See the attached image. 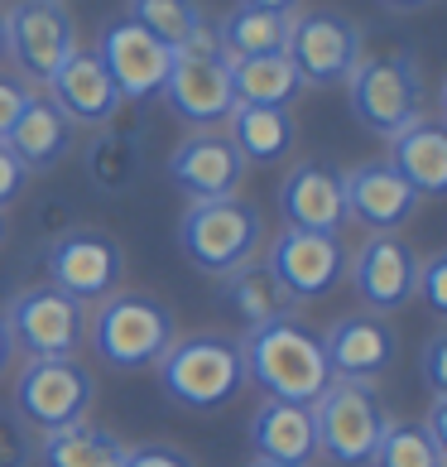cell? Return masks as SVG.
<instances>
[{
  "label": "cell",
  "instance_id": "obj_2",
  "mask_svg": "<svg viewBox=\"0 0 447 467\" xmlns=\"http://www.w3.org/2000/svg\"><path fill=\"white\" fill-rule=\"evenodd\" d=\"M159 390L178 410L212 414L221 405H231L246 390V361H240V337L227 333H193L174 337L168 352L154 361Z\"/></svg>",
  "mask_w": 447,
  "mask_h": 467
},
{
  "label": "cell",
  "instance_id": "obj_44",
  "mask_svg": "<svg viewBox=\"0 0 447 467\" xmlns=\"http://www.w3.org/2000/svg\"><path fill=\"white\" fill-rule=\"evenodd\" d=\"M0 241H5V213H0Z\"/></svg>",
  "mask_w": 447,
  "mask_h": 467
},
{
  "label": "cell",
  "instance_id": "obj_17",
  "mask_svg": "<svg viewBox=\"0 0 447 467\" xmlns=\"http://www.w3.org/2000/svg\"><path fill=\"white\" fill-rule=\"evenodd\" d=\"M341 198H347V217L361 222L371 236H394L423 202L385 160H366L347 169L341 174Z\"/></svg>",
  "mask_w": 447,
  "mask_h": 467
},
{
  "label": "cell",
  "instance_id": "obj_11",
  "mask_svg": "<svg viewBox=\"0 0 447 467\" xmlns=\"http://www.w3.org/2000/svg\"><path fill=\"white\" fill-rule=\"evenodd\" d=\"M44 270H48V285L54 289L92 304V299H107V294L120 289L126 251L101 227H63L44 251Z\"/></svg>",
  "mask_w": 447,
  "mask_h": 467
},
{
  "label": "cell",
  "instance_id": "obj_29",
  "mask_svg": "<svg viewBox=\"0 0 447 467\" xmlns=\"http://www.w3.org/2000/svg\"><path fill=\"white\" fill-rule=\"evenodd\" d=\"M221 299H227V308L246 323V327H260L269 318H284L294 314V304H289V294L279 289V280L269 275V265L255 255V261L236 265L231 275H221Z\"/></svg>",
  "mask_w": 447,
  "mask_h": 467
},
{
  "label": "cell",
  "instance_id": "obj_38",
  "mask_svg": "<svg viewBox=\"0 0 447 467\" xmlns=\"http://www.w3.org/2000/svg\"><path fill=\"white\" fill-rule=\"evenodd\" d=\"M419 429L428 434V443H433V448H442V453H447V395H442V400H433V405H428V420H423Z\"/></svg>",
  "mask_w": 447,
  "mask_h": 467
},
{
  "label": "cell",
  "instance_id": "obj_19",
  "mask_svg": "<svg viewBox=\"0 0 447 467\" xmlns=\"http://www.w3.org/2000/svg\"><path fill=\"white\" fill-rule=\"evenodd\" d=\"M279 217L299 232H337L347 227V198H341V169L328 160H299L279 183Z\"/></svg>",
  "mask_w": 447,
  "mask_h": 467
},
{
  "label": "cell",
  "instance_id": "obj_13",
  "mask_svg": "<svg viewBox=\"0 0 447 467\" xmlns=\"http://www.w3.org/2000/svg\"><path fill=\"white\" fill-rule=\"evenodd\" d=\"M159 97L193 130H217L236 111L231 73L217 48H183V54H174V67H168V82Z\"/></svg>",
  "mask_w": 447,
  "mask_h": 467
},
{
  "label": "cell",
  "instance_id": "obj_32",
  "mask_svg": "<svg viewBox=\"0 0 447 467\" xmlns=\"http://www.w3.org/2000/svg\"><path fill=\"white\" fill-rule=\"evenodd\" d=\"M0 467H34V434L15 410L0 405Z\"/></svg>",
  "mask_w": 447,
  "mask_h": 467
},
{
  "label": "cell",
  "instance_id": "obj_30",
  "mask_svg": "<svg viewBox=\"0 0 447 467\" xmlns=\"http://www.w3.org/2000/svg\"><path fill=\"white\" fill-rule=\"evenodd\" d=\"M145 169V145L140 130L130 126H101V135L87 145V179L101 193H126Z\"/></svg>",
  "mask_w": 447,
  "mask_h": 467
},
{
  "label": "cell",
  "instance_id": "obj_23",
  "mask_svg": "<svg viewBox=\"0 0 447 467\" xmlns=\"http://www.w3.org/2000/svg\"><path fill=\"white\" fill-rule=\"evenodd\" d=\"M250 448L255 458H274V462H303L318 453V434H313V410L308 405H284V400H260L250 414Z\"/></svg>",
  "mask_w": 447,
  "mask_h": 467
},
{
  "label": "cell",
  "instance_id": "obj_31",
  "mask_svg": "<svg viewBox=\"0 0 447 467\" xmlns=\"http://www.w3.org/2000/svg\"><path fill=\"white\" fill-rule=\"evenodd\" d=\"M371 467H447V453L428 443V434L419 424H385L381 443H375Z\"/></svg>",
  "mask_w": 447,
  "mask_h": 467
},
{
  "label": "cell",
  "instance_id": "obj_10",
  "mask_svg": "<svg viewBox=\"0 0 447 467\" xmlns=\"http://www.w3.org/2000/svg\"><path fill=\"white\" fill-rule=\"evenodd\" d=\"M347 261H351V251L337 232L284 227L265 251V265H269L274 280H279V289L289 294V304L328 299V294L347 280Z\"/></svg>",
  "mask_w": 447,
  "mask_h": 467
},
{
  "label": "cell",
  "instance_id": "obj_22",
  "mask_svg": "<svg viewBox=\"0 0 447 467\" xmlns=\"http://www.w3.org/2000/svg\"><path fill=\"white\" fill-rule=\"evenodd\" d=\"M10 154L25 164V174H44V169H54L67 160V150H73V120H67L54 101L34 92V101L20 111V120L10 126L5 135Z\"/></svg>",
  "mask_w": 447,
  "mask_h": 467
},
{
  "label": "cell",
  "instance_id": "obj_8",
  "mask_svg": "<svg viewBox=\"0 0 447 467\" xmlns=\"http://www.w3.org/2000/svg\"><path fill=\"white\" fill-rule=\"evenodd\" d=\"M97 376L77 357H34L15 376V414L29 429H67L92 414Z\"/></svg>",
  "mask_w": 447,
  "mask_h": 467
},
{
  "label": "cell",
  "instance_id": "obj_42",
  "mask_svg": "<svg viewBox=\"0 0 447 467\" xmlns=\"http://www.w3.org/2000/svg\"><path fill=\"white\" fill-rule=\"evenodd\" d=\"M250 467H303V462H274V458H250Z\"/></svg>",
  "mask_w": 447,
  "mask_h": 467
},
{
  "label": "cell",
  "instance_id": "obj_15",
  "mask_svg": "<svg viewBox=\"0 0 447 467\" xmlns=\"http://www.w3.org/2000/svg\"><path fill=\"white\" fill-rule=\"evenodd\" d=\"M347 275H351V289L356 299L366 304V314H400L409 299H419V255L409 241L400 236H366L361 251L347 261Z\"/></svg>",
  "mask_w": 447,
  "mask_h": 467
},
{
  "label": "cell",
  "instance_id": "obj_18",
  "mask_svg": "<svg viewBox=\"0 0 447 467\" xmlns=\"http://www.w3.org/2000/svg\"><path fill=\"white\" fill-rule=\"evenodd\" d=\"M168 179L178 193H188L193 202L208 198H231L246 183V160L236 154V145L221 130H193L188 140L174 145L168 154Z\"/></svg>",
  "mask_w": 447,
  "mask_h": 467
},
{
  "label": "cell",
  "instance_id": "obj_6",
  "mask_svg": "<svg viewBox=\"0 0 447 467\" xmlns=\"http://www.w3.org/2000/svg\"><path fill=\"white\" fill-rule=\"evenodd\" d=\"M313 434H318V453L332 467H371L375 443H381L390 414L381 405V395L361 380H337L318 395L313 405Z\"/></svg>",
  "mask_w": 447,
  "mask_h": 467
},
{
  "label": "cell",
  "instance_id": "obj_26",
  "mask_svg": "<svg viewBox=\"0 0 447 467\" xmlns=\"http://www.w3.org/2000/svg\"><path fill=\"white\" fill-rule=\"evenodd\" d=\"M227 73H231L236 107H294L299 92H303V78L294 73V63L284 54L227 58Z\"/></svg>",
  "mask_w": 447,
  "mask_h": 467
},
{
  "label": "cell",
  "instance_id": "obj_41",
  "mask_svg": "<svg viewBox=\"0 0 447 467\" xmlns=\"http://www.w3.org/2000/svg\"><path fill=\"white\" fill-rule=\"evenodd\" d=\"M385 10H400V15H409V10H423V5H433V0H381Z\"/></svg>",
  "mask_w": 447,
  "mask_h": 467
},
{
  "label": "cell",
  "instance_id": "obj_37",
  "mask_svg": "<svg viewBox=\"0 0 447 467\" xmlns=\"http://www.w3.org/2000/svg\"><path fill=\"white\" fill-rule=\"evenodd\" d=\"M25 183H29L25 164L10 154V145H5V140H0V213H5V207L25 193Z\"/></svg>",
  "mask_w": 447,
  "mask_h": 467
},
{
  "label": "cell",
  "instance_id": "obj_5",
  "mask_svg": "<svg viewBox=\"0 0 447 467\" xmlns=\"http://www.w3.org/2000/svg\"><path fill=\"white\" fill-rule=\"evenodd\" d=\"M347 101L351 116L375 135H400L404 126H414L423 116V67L414 54H371L351 67L347 78Z\"/></svg>",
  "mask_w": 447,
  "mask_h": 467
},
{
  "label": "cell",
  "instance_id": "obj_7",
  "mask_svg": "<svg viewBox=\"0 0 447 467\" xmlns=\"http://www.w3.org/2000/svg\"><path fill=\"white\" fill-rule=\"evenodd\" d=\"M0 323H5L15 352H25L29 361L34 357H77V348L87 342V304L54 289L48 280L15 289Z\"/></svg>",
  "mask_w": 447,
  "mask_h": 467
},
{
  "label": "cell",
  "instance_id": "obj_34",
  "mask_svg": "<svg viewBox=\"0 0 447 467\" xmlns=\"http://www.w3.org/2000/svg\"><path fill=\"white\" fill-rule=\"evenodd\" d=\"M120 467H198L193 453H183L174 443H135L126 448V462Z\"/></svg>",
  "mask_w": 447,
  "mask_h": 467
},
{
  "label": "cell",
  "instance_id": "obj_28",
  "mask_svg": "<svg viewBox=\"0 0 447 467\" xmlns=\"http://www.w3.org/2000/svg\"><path fill=\"white\" fill-rule=\"evenodd\" d=\"M289 20H294V15H269V10L231 5V10L212 25V34H217V54H221V58H265V54H284V44H289Z\"/></svg>",
  "mask_w": 447,
  "mask_h": 467
},
{
  "label": "cell",
  "instance_id": "obj_20",
  "mask_svg": "<svg viewBox=\"0 0 447 467\" xmlns=\"http://www.w3.org/2000/svg\"><path fill=\"white\" fill-rule=\"evenodd\" d=\"M48 88V101L73 120V126H116V116H120V92H116V82L111 73L101 67V58L92 54V48H77L73 58H67L54 78L44 82Z\"/></svg>",
  "mask_w": 447,
  "mask_h": 467
},
{
  "label": "cell",
  "instance_id": "obj_45",
  "mask_svg": "<svg viewBox=\"0 0 447 467\" xmlns=\"http://www.w3.org/2000/svg\"><path fill=\"white\" fill-rule=\"evenodd\" d=\"M58 5H63V0H58Z\"/></svg>",
  "mask_w": 447,
  "mask_h": 467
},
{
  "label": "cell",
  "instance_id": "obj_25",
  "mask_svg": "<svg viewBox=\"0 0 447 467\" xmlns=\"http://www.w3.org/2000/svg\"><path fill=\"white\" fill-rule=\"evenodd\" d=\"M227 140L250 164H279L294 150V116L289 107H236L227 116Z\"/></svg>",
  "mask_w": 447,
  "mask_h": 467
},
{
  "label": "cell",
  "instance_id": "obj_21",
  "mask_svg": "<svg viewBox=\"0 0 447 467\" xmlns=\"http://www.w3.org/2000/svg\"><path fill=\"white\" fill-rule=\"evenodd\" d=\"M385 164L414 188L419 198H442L447 193V130H442V120L419 116L414 126L390 135V160Z\"/></svg>",
  "mask_w": 447,
  "mask_h": 467
},
{
  "label": "cell",
  "instance_id": "obj_33",
  "mask_svg": "<svg viewBox=\"0 0 447 467\" xmlns=\"http://www.w3.org/2000/svg\"><path fill=\"white\" fill-rule=\"evenodd\" d=\"M34 101V88L20 73H0V140L10 135V126L20 120V111Z\"/></svg>",
  "mask_w": 447,
  "mask_h": 467
},
{
  "label": "cell",
  "instance_id": "obj_1",
  "mask_svg": "<svg viewBox=\"0 0 447 467\" xmlns=\"http://www.w3.org/2000/svg\"><path fill=\"white\" fill-rule=\"evenodd\" d=\"M240 361H246V386H260L265 400L284 405H313L332 386V367L322 352V333L294 314L269 318L260 327H246L240 337Z\"/></svg>",
  "mask_w": 447,
  "mask_h": 467
},
{
  "label": "cell",
  "instance_id": "obj_14",
  "mask_svg": "<svg viewBox=\"0 0 447 467\" xmlns=\"http://www.w3.org/2000/svg\"><path fill=\"white\" fill-rule=\"evenodd\" d=\"M92 54L111 73L120 101H154L168 82V67H174V48L159 44L149 29H140L130 15H120L101 29V44Z\"/></svg>",
  "mask_w": 447,
  "mask_h": 467
},
{
  "label": "cell",
  "instance_id": "obj_35",
  "mask_svg": "<svg viewBox=\"0 0 447 467\" xmlns=\"http://www.w3.org/2000/svg\"><path fill=\"white\" fill-rule=\"evenodd\" d=\"M423 304L433 308V314H447V255H428V261H419V289Z\"/></svg>",
  "mask_w": 447,
  "mask_h": 467
},
{
  "label": "cell",
  "instance_id": "obj_4",
  "mask_svg": "<svg viewBox=\"0 0 447 467\" xmlns=\"http://www.w3.org/2000/svg\"><path fill=\"white\" fill-rule=\"evenodd\" d=\"M178 246L188 255V265L198 275H231L236 265H246L265 246V217L260 207L246 202L240 193L231 198H208V202H188L178 217Z\"/></svg>",
  "mask_w": 447,
  "mask_h": 467
},
{
  "label": "cell",
  "instance_id": "obj_12",
  "mask_svg": "<svg viewBox=\"0 0 447 467\" xmlns=\"http://www.w3.org/2000/svg\"><path fill=\"white\" fill-rule=\"evenodd\" d=\"M77 54V25L58 0H15L5 10V58L20 78L48 82Z\"/></svg>",
  "mask_w": 447,
  "mask_h": 467
},
{
  "label": "cell",
  "instance_id": "obj_43",
  "mask_svg": "<svg viewBox=\"0 0 447 467\" xmlns=\"http://www.w3.org/2000/svg\"><path fill=\"white\" fill-rule=\"evenodd\" d=\"M0 58H5V15H0Z\"/></svg>",
  "mask_w": 447,
  "mask_h": 467
},
{
  "label": "cell",
  "instance_id": "obj_27",
  "mask_svg": "<svg viewBox=\"0 0 447 467\" xmlns=\"http://www.w3.org/2000/svg\"><path fill=\"white\" fill-rule=\"evenodd\" d=\"M126 15L140 29H149L159 44H168L174 54H183V48H217L212 20L202 15L198 0H130Z\"/></svg>",
  "mask_w": 447,
  "mask_h": 467
},
{
  "label": "cell",
  "instance_id": "obj_39",
  "mask_svg": "<svg viewBox=\"0 0 447 467\" xmlns=\"http://www.w3.org/2000/svg\"><path fill=\"white\" fill-rule=\"evenodd\" d=\"M236 5H250V10H269V15H294L299 0H236Z\"/></svg>",
  "mask_w": 447,
  "mask_h": 467
},
{
  "label": "cell",
  "instance_id": "obj_24",
  "mask_svg": "<svg viewBox=\"0 0 447 467\" xmlns=\"http://www.w3.org/2000/svg\"><path fill=\"white\" fill-rule=\"evenodd\" d=\"M126 439L107 424L77 420L67 429H48V434L34 443V462L39 467H120L126 462Z\"/></svg>",
  "mask_w": 447,
  "mask_h": 467
},
{
  "label": "cell",
  "instance_id": "obj_16",
  "mask_svg": "<svg viewBox=\"0 0 447 467\" xmlns=\"http://www.w3.org/2000/svg\"><path fill=\"white\" fill-rule=\"evenodd\" d=\"M322 352L337 380H381L400 361V333L381 314H347L322 333Z\"/></svg>",
  "mask_w": 447,
  "mask_h": 467
},
{
  "label": "cell",
  "instance_id": "obj_40",
  "mask_svg": "<svg viewBox=\"0 0 447 467\" xmlns=\"http://www.w3.org/2000/svg\"><path fill=\"white\" fill-rule=\"evenodd\" d=\"M15 367V342H10V333H5V323H0V376H5Z\"/></svg>",
  "mask_w": 447,
  "mask_h": 467
},
{
  "label": "cell",
  "instance_id": "obj_3",
  "mask_svg": "<svg viewBox=\"0 0 447 467\" xmlns=\"http://www.w3.org/2000/svg\"><path fill=\"white\" fill-rule=\"evenodd\" d=\"M174 337H178L174 314L154 294H140V289H116L97 304V314H87V342L97 361L111 371L154 367Z\"/></svg>",
  "mask_w": 447,
  "mask_h": 467
},
{
  "label": "cell",
  "instance_id": "obj_9",
  "mask_svg": "<svg viewBox=\"0 0 447 467\" xmlns=\"http://www.w3.org/2000/svg\"><path fill=\"white\" fill-rule=\"evenodd\" d=\"M284 58L294 63L303 88H337L351 78V67L366 58L361 25L341 10H303L289 20Z\"/></svg>",
  "mask_w": 447,
  "mask_h": 467
},
{
  "label": "cell",
  "instance_id": "obj_36",
  "mask_svg": "<svg viewBox=\"0 0 447 467\" xmlns=\"http://www.w3.org/2000/svg\"><path fill=\"white\" fill-rule=\"evenodd\" d=\"M423 380H428V390H433V400L447 395V337L442 333L423 342Z\"/></svg>",
  "mask_w": 447,
  "mask_h": 467
}]
</instances>
